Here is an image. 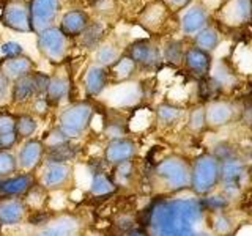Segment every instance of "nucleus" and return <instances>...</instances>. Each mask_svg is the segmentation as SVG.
<instances>
[{
	"label": "nucleus",
	"mask_w": 252,
	"mask_h": 236,
	"mask_svg": "<svg viewBox=\"0 0 252 236\" xmlns=\"http://www.w3.org/2000/svg\"><path fill=\"white\" fill-rule=\"evenodd\" d=\"M102 33H104V29L99 22H92L89 24V27H87L81 36H82V44L85 47H96L101 41L102 38Z\"/></svg>",
	"instance_id": "32"
},
{
	"label": "nucleus",
	"mask_w": 252,
	"mask_h": 236,
	"mask_svg": "<svg viewBox=\"0 0 252 236\" xmlns=\"http://www.w3.org/2000/svg\"><path fill=\"white\" fill-rule=\"evenodd\" d=\"M16 128V118L10 114H0V134L13 132Z\"/></svg>",
	"instance_id": "40"
},
{
	"label": "nucleus",
	"mask_w": 252,
	"mask_h": 236,
	"mask_svg": "<svg viewBox=\"0 0 252 236\" xmlns=\"http://www.w3.org/2000/svg\"><path fill=\"white\" fill-rule=\"evenodd\" d=\"M68 140L69 139L59 128L51 129L47 134H44V137L41 139V142H43V145H44L46 149L54 148V147H57V145H62V144H65V142H68Z\"/></svg>",
	"instance_id": "36"
},
{
	"label": "nucleus",
	"mask_w": 252,
	"mask_h": 236,
	"mask_svg": "<svg viewBox=\"0 0 252 236\" xmlns=\"http://www.w3.org/2000/svg\"><path fill=\"white\" fill-rule=\"evenodd\" d=\"M59 8L60 0H30L29 13L32 31L39 33V31L49 29L59 13Z\"/></svg>",
	"instance_id": "9"
},
{
	"label": "nucleus",
	"mask_w": 252,
	"mask_h": 236,
	"mask_svg": "<svg viewBox=\"0 0 252 236\" xmlns=\"http://www.w3.org/2000/svg\"><path fill=\"white\" fill-rule=\"evenodd\" d=\"M128 57L136 63V66L140 65L144 68H153L161 60L159 49L150 43L148 39H139V41L132 43L128 49Z\"/></svg>",
	"instance_id": "16"
},
{
	"label": "nucleus",
	"mask_w": 252,
	"mask_h": 236,
	"mask_svg": "<svg viewBox=\"0 0 252 236\" xmlns=\"http://www.w3.org/2000/svg\"><path fill=\"white\" fill-rule=\"evenodd\" d=\"M89 24H90V19H89V14H87L85 11L71 10V11L65 13V16L62 18L59 29L68 38L69 36H79L87 27H89Z\"/></svg>",
	"instance_id": "20"
},
{
	"label": "nucleus",
	"mask_w": 252,
	"mask_h": 236,
	"mask_svg": "<svg viewBox=\"0 0 252 236\" xmlns=\"http://www.w3.org/2000/svg\"><path fill=\"white\" fill-rule=\"evenodd\" d=\"M153 177L167 192L185 191L191 184V162L180 154L165 156L155 165Z\"/></svg>",
	"instance_id": "2"
},
{
	"label": "nucleus",
	"mask_w": 252,
	"mask_h": 236,
	"mask_svg": "<svg viewBox=\"0 0 252 236\" xmlns=\"http://www.w3.org/2000/svg\"><path fill=\"white\" fill-rule=\"evenodd\" d=\"M220 161V179L219 184H222L225 195H233L240 191L241 183L246 177V164L241 157L230 154L222 157Z\"/></svg>",
	"instance_id": "7"
},
{
	"label": "nucleus",
	"mask_w": 252,
	"mask_h": 236,
	"mask_svg": "<svg viewBox=\"0 0 252 236\" xmlns=\"http://www.w3.org/2000/svg\"><path fill=\"white\" fill-rule=\"evenodd\" d=\"M94 115V109L89 101L73 102L65 110H62L59 115V126L57 128L65 134V136L73 140L82 137L87 129L92 126V118Z\"/></svg>",
	"instance_id": "4"
},
{
	"label": "nucleus",
	"mask_w": 252,
	"mask_h": 236,
	"mask_svg": "<svg viewBox=\"0 0 252 236\" xmlns=\"http://www.w3.org/2000/svg\"><path fill=\"white\" fill-rule=\"evenodd\" d=\"M164 57L170 63H180L185 59V52H183V47H181V43L170 41L164 49Z\"/></svg>",
	"instance_id": "37"
},
{
	"label": "nucleus",
	"mask_w": 252,
	"mask_h": 236,
	"mask_svg": "<svg viewBox=\"0 0 252 236\" xmlns=\"http://www.w3.org/2000/svg\"><path fill=\"white\" fill-rule=\"evenodd\" d=\"M137 156V144L128 137L107 140L104 147V161L109 165H117L126 161H132Z\"/></svg>",
	"instance_id": "10"
},
{
	"label": "nucleus",
	"mask_w": 252,
	"mask_h": 236,
	"mask_svg": "<svg viewBox=\"0 0 252 236\" xmlns=\"http://www.w3.org/2000/svg\"><path fill=\"white\" fill-rule=\"evenodd\" d=\"M69 93V82L65 76H52L44 96L51 106H57L59 102Z\"/></svg>",
	"instance_id": "26"
},
{
	"label": "nucleus",
	"mask_w": 252,
	"mask_h": 236,
	"mask_svg": "<svg viewBox=\"0 0 252 236\" xmlns=\"http://www.w3.org/2000/svg\"><path fill=\"white\" fill-rule=\"evenodd\" d=\"M10 88H11V84H10V79H8L2 71H0V104L8 99V94H10Z\"/></svg>",
	"instance_id": "42"
},
{
	"label": "nucleus",
	"mask_w": 252,
	"mask_h": 236,
	"mask_svg": "<svg viewBox=\"0 0 252 236\" xmlns=\"http://www.w3.org/2000/svg\"><path fill=\"white\" fill-rule=\"evenodd\" d=\"M228 236H230V235H228Z\"/></svg>",
	"instance_id": "46"
},
{
	"label": "nucleus",
	"mask_w": 252,
	"mask_h": 236,
	"mask_svg": "<svg viewBox=\"0 0 252 236\" xmlns=\"http://www.w3.org/2000/svg\"><path fill=\"white\" fill-rule=\"evenodd\" d=\"M117 186L110 178V175H107V172L104 173H93L92 175V181H90V194L96 199H106V197H110L117 192Z\"/></svg>",
	"instance_id": "25"
},
{
	"label": "nucleus",
	"mask_w": 252,
	"mask_h": 236,
	"mask_svg": "<svg viewBox=\"0 0 252 236\" xmlns=\"http://www.w3.org/2000/svg\"><path fill=\"white\" fill-rule=\"evenodd\" d=\"M29 216V208L21 197L0 199V225H18Z\"/></svg>",
	"instance_id": "15"
},
{
	"label": "nucleus",
	"mask_w": 252,
	"mask_h": 236,
	"mask_svg": "<svg viewBox=\"0 0 252 236\" xmlns=\"http://www.w3.org/2000/svg\"><path fill=\"white\" fill-rule=\"evenodd\" d=\"M189 128L192 131H200L207 126V118H205V109L203 107H197L194 109L191 115H189Z\"/></svg>",
	"instance_id": "38"
},
{
	"label": "nucleus",
	"mask_w": 252,
	"mask_h": 236,
	"mask_svg": "<svg viewBox=\"0 0 252 236\" xmlns=\"http://www.w3.org/2000/svg\"><path fill=\"white\" fill-rule=\"evenodd\" d=\"M169 2H170V5H173V6L181 8V6L188 5V3H189V0H169Z\"/></svg>",
	"instance_id": "45"
},
{
	"label": "nucleus",
	"mask_w": 252,
	"mask_h": 236,
	"mask_svg": "<svg viewBox=\"0 0 252 236\" xmlns=\"http://www.w3.org/2000/svg\"><path fill=\"white\" fill-rule=\"evenodd\" d=\"M46 148L39 139H29L24 142L18 156V167L24 172H33L44 162Z\"/></svg>",
	"instance_id": "11"
},
{
	"label": "nucleus",
	"mask_w": 252,
	"mask_h": 236,
	"mask_svg": "<svg viewBox=\"0 0 252 236\" xmlns=\"http://www.w3.org/2000/svg\"><path fill=\"white\" fill-rule=\"evenodd\" d=\"M134 173H136V165H134V161H126L122 164H117L114 165V170L110 173V178L115 183L117 187L120 186H126L129 184L132 178H134Z\"/></svg>",
	"instance_id": "28"
},
{
	"label": "nucleus",
	"mask_w": 252,
	"mask_h": 236,
	"mask_svg": "<svg viewBox=\"0 0 252 236\" xmlns=\"http://www.w3.org/2000/svg\"><path fill=\"white\" fill-rule=\"evenodd\" d=\"M81 220L74 214H62L59 217H52L49 222L36 236H77L81 233Z\"/></svg>",
	"instance_id": "13"
},
{
	"label": "nucleus",
	"mask_w": 252,
	"mask_h": 236,
	"mask_svg": "<svg viewBox=\"0 0 252 236\" xmlns=\"http://www.w3.org/2000/svg\"><path fill=\"white\" fill-rule=\"evenodd\" d=\"M18 142H19V137H18V134H16V131L0 134V148L2 149H10L18 144Z\"/></svg>",
	"instance_id": "41"
},
{
	"label": "nucleus",
	"mask_w": 252,
	"mask_h": 236,
	"mask_svg": "<svg viewBox=\"0 0 252 236\" xmlns=\"http://www.w3.org/2000/svg\"><path fill=\"white\" fill-rule=\"evenodd\" d=\"M2 22L8 29L16 31H32L29 5L13 0L2 10Z\"/></svg>",
	"instance_id": "12"
},
{
	"label": "nucleus",
	"mask_w": 252,
	"mask_h": 236,
	"mask_svg": "<svg viewBox=\"0 0 252 236\" xmlns=\"http://www.w3.org/2000/svg\"><path fill=\"white\" fill-rule=\"evenodd\" d=\"M134 71H136V63L126 55V57L117 59V61H114L112 65L109 66L107 74H109V79L114 77L117 81H126V79H129L134 74Z\"/></svg>",
	"instance_id": "27"
},
{
	"label": "nucleus",
	"mask_w": 252,
	"mask_h": 236,
	"mask_svg": "<svg viewBox=\"0 0 252 236\" xmlns=\"http://www.w3.org/2000/svg\"><path fill=\"white\" fill-rule=\"evenodd\" d=\"M232 228H233L232 219L227 214H224V212H216L215 217H213V230H215V233L220 236H228Z\"/></svg>",
	"instance_id": "34"
},
{
	"label": "nucleus",
	"mask_w": 252,
	"mask_h": 236,
	"mask_svg": "<svg viewBox=\"0 0 252 236\" xmlns=\"http://www.w3.org/2000/svg\"><path fill=\"white\" fill-rule=\"evenodd\" d=\"M36 184V177L32 172H24L19 175L5 177L0 179V199L8 197H22Z\"/></svg>",
	"instance_id": "14"
},
{
	"label": "nucleus",
	"mask_w": 252,
	"mask_h": 236,
	"mask_svg": "<svg viewBox=\"0 0 252 236\" xmlns=\"http://www.w3.org/2000/svg\"><path fill=\"white\" fill-rule=\"evenodd\" d=\"M122 236H152V235H150V232L144 227H132L131 230L125 232Z\"/></svg>",
	"instance_id": "44"
},
{
	"label": "nucleus",
	"mask_w": 252,
	"mask_h": 236,
	"mask_svg": "<svg viewBox=\"0 0 252 236\" xmlns=\"http://www.w3.org/2000/svg\"><path fill=\"white\" fill-rule=\"evenodd\" d=\"M18 159L10 149H0V178L11 177V173L18 172Z\"/></svg>",
	"instance_id": "33"
},
{
	"label": "nucleus",
	"mask_w": 252,
	"mask_h": 236,
	"mask_svg": "<svg viewBox=\"0 0 252 236\" xmlns=\"http://www.w3.org/2000/svg\"><path fill=\"white\" fill-rule=\"evenodd\" d=\"M181 115H183V110L173 104H161L156 109L158 123L162 126H173L181 118Z\"/></svg>",
	"instance_id": "30"
},
{
	"label": "nucleus",
	"mask_w": 252,
	"mask_h": 236,
	"mask_svg": "<svg viewBox=\"0 0 252 236\" xmlns=\"http://www.w3.org/2000/svg\"><path fill=\"white\" fill-rule=\"evenodd\" d=\"M33 109H35V112L36 114H39V115H43V114H46L47 112V109H49V102H47V99H46V96H38V98H35L33 101Z\"/></svg>",
	"instance_id": "43"
},
{
	"label": "nucleus",
	"mask_w": 252,
	"mask_h": 236,
	"mask_svg": "<svg viewBox=\"0 0 252 236\" xmlns=\"http://www.w3.org/2000/svg\"><path fill=\"white\" fill-rule=\"evenodd\" d=\"M195 44L202 51H213L216 49V46L219 44V33L215 29L203 27L200 31H197L195 35Z\"/></svg>",
	"instance_id": "31"
},
{
	"label": "nucleus",
	"mask_w": 252,
	"mask_h": 236,
	"mask_svg": "<svg viewBox=\"0 0 252 236\" xmlns=\"http://www.w3.org/2000/svg\"><path fill=\"white\" fill-rule=\"evenodd\" d=\"M73 177V167L65 162H43L36 183L46 191H57L65 187Z\"/></svg>",
	"instance_id": "8"
},
{
	"label": "nucleus",
	"mask_w": 252,
	"mask_h": 236,
	"mask_svg": "<svg viewBox=\"0 0 252 236\" xmlns=\"http://www.w3.org/2000/svg\"><path fill=\"white\" fill-rule=\"evenodd\" d=\"M2 54L5 55V59H13L22 55V46L16 41H6L2 44Z\"/></svg>",
	"instance_id": "39"
},
{
	"label": "nucleus",
	"mask_w": 252,
	"mask_h": 236,
	"mask_svg": "<svg viewBox=\"0 0 252 236\" xmlns=\"http://www.w3.org/2000/svg\"><path fill=\"white\" fill-rule=\"evenodd\" d=\"M38 49L49 61H62L66 55L68 36L59 27H49L38 33Z\"/></svg>",
	"instance_id": "6"
},
{
	"label": "nucleus",
	"mask_w": 252,
	"mask_h": 236,
	"mask_svg": "<svg viewBox=\"0 0 252 236\" xmlns=\"http://www.w3.org/2000/svg\"><path fill=\"white\" fill-rule=\"evenodd\" d=\"M220 161L213 153H202L191 162V184L195 195H207L219 184Z\"/></svg>",
	"instance_id": "3"
},
{
	"label": "nucleus",
	"mask_w": 252,
	"mask_h": 236,
	"mask_svg": "<svg viewBox=\"0 0 252 236\" xmlns=\"http://www.w3.org/2000/svg\"><path fill=\"white\" fill-rule=\"evenodd\" d=\"M109 74H107V69L104 66H99V65H92L89 66V69L85 71V76H84V87H85V91L89 96H98L109 84Z\"/></svg>",
	"instance_id": "17"
},
{
	"label": "nucleus",
	"mask_w": 252,
	"mask_h": 236,
	"mask_svg": "<svg viewBox=\"0 0 252 236\" xmlns=\"http://www.w3.org/2000/svg\"><path fill=\"white\" fill-rule=\"evenodd\" d=\"M118 59V52L114 46H99L96 51V61L99 66H110Z\"/></svg>",
	"instance_id": "35"
},
{
	"label": "nucleus",
	"mask_w": 252,
	"mask_h": 236,
	"mask_svg": "<svg viewBox=\"0 0 252 236\" xmlns=\"http://www.w3.org/2000/svg\"><path fill=\"white\" fill-rule=\"evenodd\" d=\"M16 134H18L19 140H29L33 137V134L38 131V121L36 118L32 115H19L16 117Z\"/></svg>",
	"instance_id": "29"
},
{
	"label": "nucleus",
	"mask_w": 252,
	"mask_h": 236,
	"mask_svg": "<svg viewBox=\"0 0 252 236\" xmlns=\"http://www.w3.org/2000/svg\"><path fill=\"white\" fill-rule=\"evenodd\" d=\"M205 211L197 199L161 200L147 209L144 228L152 236H211L197 230Z\"/></svg>",
	"instance_id": "1"
},
{
	"label": "nucleus",
	"mask_w": 252,
	"mask_h": 236,
	"mask_svg": "<svg viewBox=\"0 0 252 236\" xmlns=\"http://www.w3.org/2000/svg\"><path fill=\"white\" fill-rule=\"evenodd\" d=\"M35 65L29 57H24V55H18V57L13 59H3L0 61V71L10 79V81H16L26 74L33 73Z\"/></svg>",
	"instance_id": "19"
},
{
	"label": "nucleus",
	"mask_w": 252,
	"mask_h": 236,
	"mask_svg": "<svg viewBox=\"0 0 252 236\" xmlns=\"http://www.w3.org/2000/svg\"><path fill=\"white\" fill-rule=\"evenodd\" d=\"M207 19H208V14L205 11V8L192 6L185 13L183 19H181V29H183V31L188 35L197 33V31H200L205 27Z\"/></svg>",
	"instance_id": "23"
},
{
	"label": "nucleus",
	"mask_w": 252,
	"mask_h": 236,
	"mask_svg": "<svg viewBox=\"0 0 252 236\" xmlns=\"http://www.w3.org/2000/svg\"><path fill=\"white\" fill-rule=\"evenodd\" d=\"M51 77L43 73H30L16 79L11 85V98L16 104L33 101L38 96H44Z\"/></svg>",
	"instance_id": "5"
},
{
	"label": "nucleus",
	"mask_w": 252,
	"mask_h": 236,
	"mask_svg": "<svg viewBox=\"0 0 252 236\" xmlns=\"http://www.w3.org/2000/svg\"><path fill=\"white\" fill-rule=\"evenodd\" d=\"M235 117V109L230 102L225 101H215L205 109V118H207L208 126H224L232 121Z\"/></svg>",
	"instance_id": "18"
},
{
	"label": "nucleus",
	"mask_w": 252,
	"mask_h": 236,
	"mask_svg": "<svg viewBox=\"0 0 252 236\" xmlns=\"http://www.w3.org/2000/svg\"><path fill=\"white\" fill-rule=\"evenodd\" d=\"M185 63H186V68L191 71L192 74L203 77L208 74L210 66H211V60H210V55L199 49V47H194V49H189L185 54Z\"/></svg>",
	"instance_id": "22"
},
{
	"label": "nucleus",
	"mask_w": 252,
	"mask_h": 236,
	"mask_svg": "<svg viewBox=\"0 0 252 236\" xmlns=\"http://www.w3.org/2000/svg\"><path fill=\"white\" fill-rule=\"evenodd\" d=\"M79 154V147L73 144V140H68L65 144L57 145L54 148L46 149L44 154V162H65L69 164L74 161Z\"/></svg>",
	"instance_id": "24"
},
{
	"label": "nucleus",
	"mask_w": 252,
	"mask_h": 236,
	"mask_svg": "<svg viewBox=\"0 0 252 236\" xmlns=\"http://www.w3.org/2000/svg\"><path fill=\"white\" fill-rule=\"evenodd\" d=\"M224 19L230 26H238V24L246 22L251 18L252 5L251 0H230L224 8Z\"/></svg>",
	"instance_id": "21"
}]
</instances>
